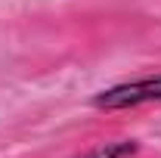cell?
Listing matches in <instances>:
<instances>
[{"label":"cell","instance_id":"1","mask_svg":"<svg viewBox=\"0 0 161 158\" xmlns=\"http://www.w3.org/2000/svg\"><path fill=\"white\" fill-rule=\"evenodd\" d=\"M146 102H161V75L127 81V84L108 87L93 96L96 109H133V105H146Z\"/></svg>","mask_w":161,"mask_h":158},{"label":"cell","instance_id":"2","mask_svg":"<svg viewBox=\"0 0 161 158\" xmlns=\"http://www.w3.org/2000/svg\"><path fill=\"white\" fill-rule=\"evenodd\" d=\"M136 152V146L133 143H108V146H99V149H93L90 155H84V158H127V155H133Z\"/></svg>","mask_w":161,"mask_h":158}]
</instances>
